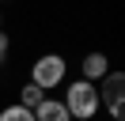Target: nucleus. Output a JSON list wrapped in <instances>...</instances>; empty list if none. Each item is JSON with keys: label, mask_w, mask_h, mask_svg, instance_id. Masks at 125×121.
<instances>
[{"label": "nucleus", "mask_w": 125, "mask_h": 121, "mask_svg": "<svg viewBox=\"0 0 125 121\" xmlns=\"http://www.w3.org/2000/svg\"><path fill=\"white\" fill-rule=\"evenodd\" d=\"M64 110H68V117H80V121L95 117V113H99V87L87 83V80L72 83L68 95H64Z\"/></svg>", "instance_id": "f257e3e1"}, {"label": "nucleus", "mask_w": 125, "mask_h": 121, "mask_svg": "<svg viewBox=\"0 0 125 121\" xmlns=\"http://www.w3.org/2000/svg\"><path fill=\"white\" fill-rule=\"evenodd\" d=\"M64 80V60L57 57V53H46L42 60H34V72H31V83L38 91H49L57 87V83Z\"/></svg>", "instance_id": "f03ea898"}, {"label": "nucleus", "mask_w": 125, "mask_h": 121, "mask_svg": "<svg viewBox=\"0 0 125 121\" xmlns=\"http://www.w3.org/2000/svg\"><path fill=\"white\" fill-rule=\"evenodd\" d=\"M121 91H125V76L121 72H106L102 76V91H99V102L106 98L110 102V113L121 121Z\"/></svg>", "instance_id": "7ed1b4c3"}, {"label": "nucleus", "mask_w": 125, "mask_h": 121, "mask_svg": "<svg viewBox=\"0 0 125 121\" xmlns=\"http://www.w3.org/2000/svg\"><path fill=\"white\" fill-rule=\"evenodd\" d=\"M34 121H72V117H68V110H64V102L42 98V102L34 106Z\"/></svg>", "instance_id": "20e7f679"}, {"label": "nucleus", "mask_w": 125, "mask_h": 121, "mask_svg": "<svg viewBox=\"0 0 125 121\" xmlns=\"http://www.w3.org/2000/svg\"><path fill=\"white\" fill-rule=\"evenodd\" d=\"M102 76H106V57H102V53H91V57L83 60V80L91 83V80H102Z\"/></svg>", "instance_id": "39448f33"}, {"label": "nucleus", "mask_w": 125, "mask_h": 121, "mask_svg": "<svg viewBox=\"0 0 125 121\" xmlns=\"http://www.w3.org/2000/svg\"><path fill=\"white\" fill-rule=\"evenodd\" d=\"M0 121H34V110H27V106H8V110H0Z\"/></svg>", "instance_id": "423d86ee"}, {"label": "nucleus", "mask_w": 125, "mask_h": 121, "mask_svg": "<svg viewBox=\"0 0 125 121\" xmlns=\"http://www.w3.org/2000/svg\"><path fill=\"white\" fill-rule=\"evenodd\" d=\"M42 98H46V95H42V91L34 87V83H27V87H23V102H19V106H27V110H34V106L42 102Z\"/></svg>", "instance_id": "0eeeda50"}, {"label": "nucleus", "mask_w": 125, "mask_h": 121, "mask_svg": "<svg viewBox=\"0 0 125 121\" xmlns=\"http://www.w3.org/2000/svg\"><path fill=\"white\" fill-rule=\"evenodd\" d=\"M4 57H8V38L0 34V60H4Z\"/></svg>", "instance_id": "6e6552de"}]
</instances>
